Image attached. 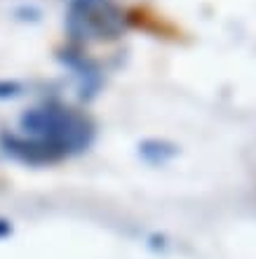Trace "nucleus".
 <instances>
[{"label":"nucleus","mask_w":256,"mask_h":259,"mask_svg":"<svg viewBox=\"0 0 256 259\" xmlns=\"http://www.w3.org/2000/svg\"><path fill=\"white\" fill-rule=\"evenodd\" d=\"M21 127L31 132L33 137L57 144L66 153L73 149H82L87 144L89 135L87 123L80 116H75L73 111L68 109H54V106L28 111L26 116L21 118Z\"/></svg>","instance_id":"nucleus-1"},{"label":"nucleus","mask_w":256,"mask_h":259,"mask_svg":"<svg viewBox=\"0 0 256 259\" xmlns=\"http://www.w3.org/2000/svg\"><path fill=\"white\" fill-rule=\"evenodd\" d=\"M66 28L75 40L118 38L122 33V12L113 0H71Z\"/></svg>","instance_id":"nucleus-2"},{"label":"nucleus","mask_w":256,"mask_h":259,"mask_svg":"<svg viewBox=\"0 0 256 259\" xmlns=\"http://www.w3.org/2000/svg\"><path fill=\"white\" fill-rule=\"evenodd\" d=\"M3 146L7 153H12L14 158H19L24 163H54L61 160L66 156V151L59 149L57 144L33 137V139H24V137H14V135H3Z\"/></svg>","instance_id":"nucleus-3"},{"label":"nucleus","mask_w":256,"mask_h":259,"mask_svg":"<svg viewBox=\"0 0 256 259\" xmlns=\"http://www.w3.org/2000/svg\"><path fill=\"white\" fill-rule=\"evenodd\" d=\"M21 92L19 82L12 80H0V99H7V97H17Z\"/></svg>","instance_id":"nucleus-4"}]
</instances>
